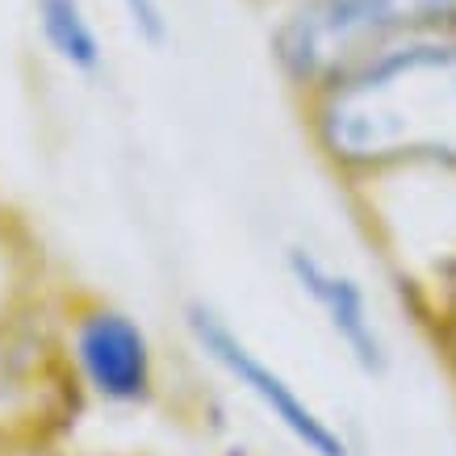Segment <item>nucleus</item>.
<instances>
[{"instance_id": "nucleus-1", "label": "nucleus", "mask_w": 456, "mask_h": 456, "mask_svg": "<svg viewBox=\"0 0 456 456\" xmlns=\"http://www.w3.org/2000/svg\"><path fill=\"white\" fill-rule=\"evenodd\" d=\"M314 134L344 172L456 167V34L394 46L318 88Z\"/></svg>"}, {"instance_id": "nucleus-2", "label": "nucleus", "mask_w": 456, "mask_h": 456, "mask_svg": "<svg viewBox=\"0 0 456 456\" xmlns=\"http://www.w3.org/2000/svg\"><path fill=\"white\" fill-rule=\"evenodd\" d=\"M456 34V0H297L273 55L297 88L318 93L394 46Z\"/></svg>"}, {"instance_id": "nucleus-3", "label": "nucleus", "mask_w": 456, "mask_h": 456, "mask_svg": "<svg viewBox=\"0 0 456 456\" xmlns=\"http://www.w3.org/2000/svg\"><path fill=\"white\" fill-rule=\"evenodd\" d=\"M184 322H189V335H193V344L201 347V356H209L218 369H226V373L235 377L239 386L248 389L251 398L260 402L264 411L302 444L305 452L310 456H347L344 436L318 415L314 406H310L273 364H264L209 305H201V302L189 305V310H184Z\"/></svg>"}, {"instance_id": "nucleus-4", "label": "nucleus", "mask_w": 456, "mask_h": 456, "mask_svg": "<svg viewBox=\"0 0 456 456\" xmlns=\"http://www.w3.org/2000/svg\"><path fill=\"white\" fill-rule=\"evenodd\" d=\"M76 364L97 398L118 402V406H134V402L151 398V339L126 310L101 305L76 322Z\"/></svg>"}, {"instance_id": "nucleus-5", "label": "nucleus", "mask_w": 456, "mask_h": 456, "mask_svg": "<svg viewBox=\"0 0 456 456\" xmlns=\"http://www.w3.org/2000/svg\"><path fill=\"white\" fill-rule=\"evenodd\" d=\"M289 277L327 314V327L347 347V356L356 360L364 373H381L389 360L386 339L377 331L373 310H369V297L360 289V281L347 277V273H335L331 264H322L314 251H302V248L289 251Z\"/></svg>"}, {"instance_id": "nucleus-6", "label": "nucleus", "mask_w": 456, "mask_h": 456, "mask_svg": "<svg viewBox=\"0 0 456 456\" xmlns=\"http://www.w3.org/2000/svg\"><path fill=\"white\" fill-rule=\"evenodd\" d=\"M38 26L46 46L55 51L71 71H84L93 76L105 63V51H101V38L88 13H84L80 0H38Z\"/></svg>"}, {"instance_id": "nucleus-7", "label": "nucleus", "mask_w": 456, "mask_h": 456, "mask_svg": "<svg viewBox=\"0 0 456 456\" xmlns=\"http://www.w3.org/2000/svg\"><path fill=\"white\" fill-rule=\"evenodd\" d=\"M122 9L142 42L159 46V42L167 38V17H164V4H159V0H122Z\"/></svg>"}]
</instances>
